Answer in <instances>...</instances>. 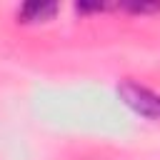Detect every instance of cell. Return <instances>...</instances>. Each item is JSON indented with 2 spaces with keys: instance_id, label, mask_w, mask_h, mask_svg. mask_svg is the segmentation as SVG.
I'll return each mask as SVG.
<instances>
[{
  "instance_id": "2",
  "label": "cell",
  "mask_w": 160,
  "mask_h": 160,
  "mask_svg": "<svg viewBox=\"0 0 160 160\" xmlns=\"http://www.w3.org/2000/svg\"><path fill=\"white\" fill-rule=\"evenodd\" d=\"M55 12H58L55 2H28V5H22L18 10V20H22V22H42V20H50Z\"/></svg>"
},
{
  "instance_id": "1",
  "label": "cell",
  "mask_w": 160,
  "mask_h": 160,
  "mask_svg": "<svg viewBox=\"0 0 160 160\" xmlns=\"http://www.w3.org/2000/svg\"><path fill=\"white\" fill-rule=\"evenodd\" d=\"M118 92H120L122 102L130 110H135L138 115H142L148 120H160V95L158 92H152V90H148L132 80H125L118 88Z\"/></svg>"
}]
</instances>
